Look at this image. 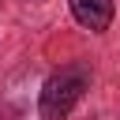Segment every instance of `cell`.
<instances>
[{
  "label": "cell",
  "mask_w": 120,
  "mask_h": 120,
  "mask_svg": "<svg viewBox=\"0 0 120 120\" xmlns=\"http://www.w3.org/2000/svg\"><path fill=\"white\" fill-rule=\"evenodd\" d=\"M82 90H86V71L82 68H64L56 75H49L45 86H41V98H38L41 120H64L79 105Z\"/></svg>",
  "instance_id": "1"
},
{
  "label": "cell",
  "mask_w": 120,
  "mask_h": 120,
  "mask_svg": "<svg viewBox=\"0 0 120 120\" xmlns=\"http://www.w3.org/2000/svg\"><path fill=\"white\" fill-rule=\"evenodd\" d=\"M71 15H75L86 30L101 34V30H109V22H112V0H71Z\"/></svg>",
  "instance_id": "2"
}]
</instances>
